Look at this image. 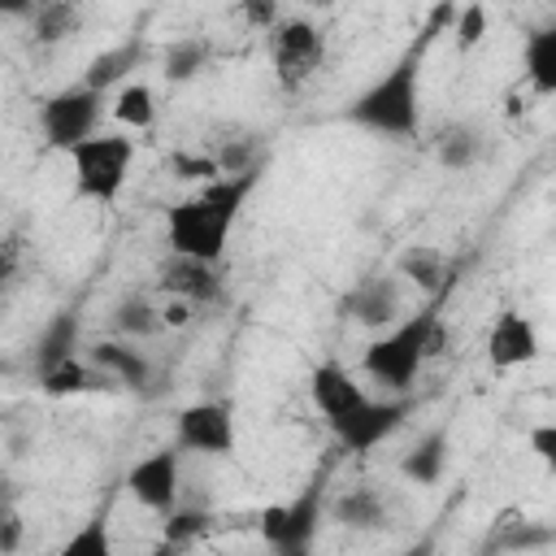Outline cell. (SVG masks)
<instances>
[{
	"label": "cell",
	"mask_w": 556,
	"mask_h": 556,
	"mask_svg": "<svg viewBox=\"0 0 556 556\" xmlns=\"http://www.w3.org/2000/svg\"><path fill=\"white\" fill-rule=\"evenodd\" d=\"M256 174H222L213 182H204L191 200L174 204L169 208V222H165V239L174 252H187V256H200V261H222L226 256V239L235 230V217L248 200V191L256 187Z\"/></svg>",
	"instance_id": "1"
},
{
	"label": "cell",
	"mask_w": 556,
	"mask_h": 556,
	"mask_svg": "<svg viewBox=\"0 0 556 556\" xmlns=\"http://www.w3.org/2000/svg\"><path fill=\"white\" fill-rule=\"evenodd\" d=\"M430 39H417L391 70H382L348 109L343 122L369 130V135H387V139H408L421 126V56H426Z\"/></svg>",
	"instance_id": "2"
},
{
	"label": "cell",
	"mask_w": 556,
	"mask_h": 556,
	"mask_svg": "<svg viewBox=\"0 0 556 556\" xmlns=\"http://www.w3.org/2000/svg\"><path fill=\"white\" fill-rule=\"evenodd\" d=\"M439 352H443V321H439L434 308H421L417 317L395 321L391 330H382V334L365 348L361 365H365V374H369L382 391L404 395V391L417 382L421 365H426L430 356H439Z\"/></svg>",
	"instance_id": "3"
},
{
	"label": "cell",
	"mask_w": 556,
	"mask_h": 556,
	"mask_svg": "<svg viewBox=\"0 0 556 556\" xmlns=\"http://www.w3.org/2000/svg\"><path fill=\"white\" fill-rule=\"evenodd\" d=\"M74 165V200H91V204H113L130 178V161H135V139L109 130V135H91L78 148L65 152Z\"/></svg>",
	"instance_id": "4"
},
{
	"label": "cell",
	"mask_w": 556,
	"mask_h": 556,
	"mask_svg": "<svg viewBox=\"0 0 556 556\" xmlns=\"http://www.w3.org/2000/svg\"><path fill=\"white\" fill-rule=\"evenodd\" d=\"M100 109H104V91H96V87H87V83L61 87L56 96H48V100L39 104V135H43V143L56 148V152L78 148L83 139L96 135Z\"/></svg>",
	"instance_id": "5"
},
{
	"label": "cell",
	"mask_w": 556,
	"mask_h": 556,
	"mask_svg": "<svg viewBox=\"0 0 556 556\" xmlns=\"http://www.w3.org/2000/svg\"><path fill=\"white\" fill-rule=\"evenodd\" d=\"M269 65L287 91L308 83L326 65V35L308 17H282L269 30Z\"/></svg>",
	"instance_id": "6"
},
{
	"label": "cell",
	"mask_w": 556,
	"mask_h": 556,
	"mask_svg": "<svg viewBox=\"0 0 556 556\" xmlns=\"http://www.w3.org/2000/svg\"><path fill=\"white\" fill-rule=\"evenodd\" d=\"M321 513H326V495H321V478H313L291 504H269L261 513V539L282 556H300L317 539Z\"/></svg>",
	"instance_id": "7"
},
{
	"label": "cell",
	"mask_w": 556,
	"mask_h": 556,
	"mask_svg": "<svg viewBox=\"0 0 556 556\" xmlns=\"http://www.w3.org/2000/svg\"><path fill=\"white\" fill-rule=\"evenodd\" d=\"M413 413V400L408 395H387V400H365L356 413H348L343 421H334L330 430H334V439L352 452V456H365V452H374L382 439H391L400 426H404V417Z\"/></svg>",
	"instance_id": "8"
},
{
	"label": "cell",
	"mask_w": 556,
	"mask_h": 556,
	"mask_svg": "<svg viewBox=\"0 0 556 556\" xmlns=\"http://www.w3.org/2000/svg\"><path fill=\"white\" fill-rule=\"evenodd\" d=\"M174 443L182 452H200V456H230L235 452V413L222 400H200L187 404L174 421Z\"/></svg>",
	"instance_id": "9"
},
{
	"label": "cell",
	"mask_w": 556,
	"mask_h": 556,
	"mask_svg": "<svg viewBox=\"0 0 556 556\" xmlns=\"http://www.w3.org/2000/svg\"><path fill=\"white\" fill-rule=\"evenodd\" d=\"M178 443L174 447H161V452H152V456H143V460H135L130 469H126V491H130V500L139 504V508H148V513H169V508H178V491H182V465H178Z\"/></svg>",
	"instance_id": "10"
},
{
	"label": "cell",
	"mask_w": 556,
	"mask_h": 556,
	"mask_svg": "<svg viewBox=\"0 0 556 556\" xmlns=\"http://www.w3.org/2000/svg\"><path fill=\"white\" fill-rule=\"evenodd\" d=\"M217 265H222V261H200V256L174 252L169 261H161L156 287H161L165 295L191 300L195 308H213V304H222V295H226V278H222Z\"/></svg>",
	"instance_id": "11"
},
{
	"label": "cell",
	"mask_w": 556,
	"mask_h": 556,
	"mask_svg": "<svg viewBox=\"0 0 556 556\" xmlns=\"http://www.w3.org/2000/svg\"><path fill=\"white\" fill-rule=\"evenodd\" d=\"M400 308H404V287H400V274H374V278H361L343 300H339V313L361 321L365 330H391L400 321Z\"/></svg>",
	"instance_id": "12"
},
{
	"label": "cell",
	"mask_w": 556,
	"mask_h": 556,
	"mask_svg": "<svg viewBox=\"0 0 556 556\" xmlns=\"http://www.w3.org/2000/svg\"><path fill=\"white\" fill-rule=\"evenodd\" d=\"M539 356V330L521 308H500L486 326V361L495 369H521Z\"/></svg>",
	"instance_id": "13"
},
{
	"label": "cell",
	"mask_w": 556,
	"mask_h": 556,
	"mask_svg": "<svg viewBox=\"0 0 556 556\" xmlns=\"http://www.w3.org/2000/svg\"><path fill=\"white\" fill-rule=\"evenodd\" d=\"M308 395H313V404H317V413L334 426V421H343L348 413H356L369 395L361 391V382L339 365V361H321L317 369H313V378H308Z\"/></svg>",
	"instance_id": "14"
},
{
	"label": "cell",
	"mask_w": 556,
	"mask_h": 556,
	"mask_svg": "<svg viewBox=\"0 0 556 556\" xmlns=\"http://www.w3.org/2000/svg\"><path fill=\"white\" fill-rule=\"evenodd\" d=\"M87 361H91V365H100V369H109L126 391H139V395H148V391H152L148 382H156L152 361H148L139 348L117 343V339H100L96 348H87Z\"/></svg>",
	"instance_id": "15"
},
{
	"label": "cell",
	"mask_w": 556,
	"mask_h": 556,
	"mask_svg": "<svg viewBox=\"0 0 556 556\" xmlns=\"http://www.w3.org/2000/svg\"><path fill=\"white\" fill-rule=\"evenodd\" d=\"M486 139L491 135L482 126H473V122H447L434 135V161L443 169H452V174H465V169H473L486 156V148H491Z\"/></svg>",
	"instance_id": "16"
},
{
	"label": "cell",
	"mask_w": 556,
	"mask_h": 556,
	"mask_svg": "<svg viewBox=\"0 0 556 556\" xmlns=\"http://www.w3.org/2000/svg\"><path fill=\"white\" fill-rule=\"evenodd\" d=\"M78 330H83V321H78L74 308L52 313V317L43 321L35 348H30V365H35V374H48V369H56L61 361H70V356L78 352Z\"/></svg>",
	"instance_id": "17"
},
{
	"label": "cell",
	"mask_w": 556,
	"mask_h": 556,
	"mask_svg": "<svg viewBox=\"0 0 556 556\" xmlns=\"http://www.w3.org/2000/svg\"><path fill=\"white\" fill-rule=\"evenodd\" d=\"M39 391L52 395V400H61V395H83V391H122V382H117L109 369L70 356V361H61L56 369L39 374Z\"/></svg>",
	"instance_id": "18"
},
{
	"label": "cell",
	"mask_w": 556,
	"mask_h": 556,
	"mask_svg": "<svg viewBox=\"0 0 556 556\" xmlns=\"http://www.w3.org/2000/svg\"><path fill=\"white\" fill-rule=\"evenodd\" d=\"M143 43L139 39H126V43H113V48H104V52H96L91 61H87V70H83V83L87 87H96V91H109V87H117V83H126L130 78V70H139L143 65Z\"/></svg>",
	"instance_id": "19"
},
{
	"label": "cell",
	"mask_w": 556,
	"mask_h": 556,
	"mask_svg": "<svg viewBox=\"0 0 556 556\" xmlns=\"http://www.w3.org/2000/svg\"><path fill=\"white\" fill-rule=\"evenodd\" d=\"M443 469H447V430H443V426L426 430V434L400 456V473H404L408 482H417V486H434V482L443 478Z\"/></svg>",
	"instance_id": "20"
},
{
	"label": "cell",
	"mask_w": 556,
	"mask_h": 556,
	"mask_svg": "<svg viewBox=\"0 0 556 556\" xmlns=\"http://www.w3.org/2000/svg\"><path fill=\"white\" fill-rule=\"evenodd\" d=\"M395 274L400 278H408L417 291H443L447 282H452V274H447V256L439 252V248H430V243H408L400 256H395Z\"/></svg>",
	"instance_id": "21"
},
{
	"label": "cell",
	"mask_w": 556,
	"mask_h": 556,
	"mask_svg": "<svg viewBox=\"0 0 556 556\" xmlns=\"http://www.w3.org/2000/svg\"><path fill=\"white\" fill-rule=\"evenodd\" d=\"M521 70H526V78H530L534 91L556 96V22H547V26H539V30L526 35V43H521Z\"/></svg>",
	"instance_id": "22"
},
{
	"label": "cell",
	"mask_w": 556,
	"mask_h": 556,
	"mask_svg": "<svg viewBox=\"0 0 556 556\" xmlns=\"http://www.w3.org/2000/svg\"><path fill=\"white\" fill-rule=\"evenodd\" d=\"M208 61H213V43L200 39V35H187V39L165 43V52H161V74H165L169 83H191L195 74L208 70Z\"/></svg>",
	"instance_id": "23"
},
{
	"label": "cell",
	"mask_w": 556,
	"mask_h": 556,
	"mask_svg": "<svg viewBox=\"0 0 556 556\" xmlns=\"http://www.w3.org/2000/svg\"><path fill=\"white\" fill-rule=\"evenodd\" d=\"M330 517H334L339 526H352V530H374V526L387 521V504H382L378 491L356 486V491H348V495H339V500L330 504Z\"/></svg>",
	"instance_id": "24"
},
{
	"label": "cell",
	"mask_w": 556,
	"mask_h": 556,
	"mask_svg": "<svg viewBox=\"0 0 556 556\" xmlns=\"http://www.w3.org/2000/svg\"><path fill=\"white\" fill-rule=\"evenodd\" d=\"M113 326H117L126 339H152L156 330H165V317H161V308H156L143 291H130L126 300H117Z\"/></svg>",
	"instance_id": "25"
},
{
	"label": "cell",
	"mask_w": 556,
	"mask_h": 556,
	"mask_svg": "<svg viewBox=\"0 0 556 556\" xmlns=\"http://www.w3.org/2000/svg\"><path fill=\"white\" fill-rule=\"evenodd\" d=\"M78 4L83 0H43L35 13H30V26H35V43H61L78 30Z\"/></svg>",
	"instance_id": "26"
},
{
	"label": "cell",
	"mask_w": 556,
	"mask_h": 556,
	"mask_svg": "<svg viewBox=\"0 0 556 556\" xmlns=\"http://www.w3.org/2000/svg\"><path fill=\"white\" fill-rule=\"evenodd\" d=\"M113 117L122 126H135V130H148L156 122V91L148 83H126L113 100Z\"/></svg>",
	"instance_id": "27"
},
{
	"label": "cell",
	"mask_w": 556,
	"mask_h": 556,
	"mask_svg": "<svg viewBox=\"0 0 556 556\" xmlns=\"http://www.w3.org/2000/svg\"><path fill=\"white\" fill-rule=\"evenodd\" d=\"M213 156H217L222 174H252V169H261V139H256V135L222 139Z\"/></svg>",
	"instance_id": "28"
},
{
	"label": "cell",
	"mask_w": 556,
	"mask_h": 556,
	"mask_svg": "<svg viewBox=\"0 0 556 556\" xmlns=\"http://www.w3.org/2000/svg\"><path fill=\"white\" fill-rule=\"evenodd\" d=\"M486 26H491V17H486V4H482V0H469V4H460V13H456V26H452L456 52H473V48L486 39Z\"/></svg>",
	"instance_id": "29"
},
{
	"label": "cell",
	"mask_w": 556,
	"mask_h": 556,
	"mask_svg": "<svg viewBox=\"0 0 556 556\" xmlns=\"http://www.w3.org/2000/svg\"><path fill=\"white\" fill-rule=\"evenodd\" d=\"M208 530V517L200 508H169L165 513V547H187Z\"/></svg>",
	"instance_id": "30"
},
{
	"label": "cell",
	"mask_w": 556,
	"mask_h": 556,
	"mask_svg": "<svg viewBox=\"0 0 556 556\" xmlns=\"http://www.w3.org/2000/svg\"><path fill=\"white\" fill-rule=\"evenodd\" d=\"M113 552V543H109V530H104V521H87L78 534H70L65 539V547H61V556H109Z\"/></svg>",
	"instance_id": "31"
},
{
	"label": "cell",
	"mask_w": 556,
	"mask_h": 556,
	"mask_svg": "<svg viewBox=\"0 0 556 556\" xmlns=\"http://www.w3.org/2000/svg\"><path fill=\"white\" fill-rule=\"evenodd\" d=\"M526 443H530V452H534V460L556 478V421H539V426H530V434H526Z\"/></svg>",
	"instance_id": "32"
},
{
	"label": "cell",
	"mask_w": 556,
	"mask_h": 556,
	"mask_svg": "<svg viewBox=\"0 0 556 556\" xmlns=\"http://www.w3.org/2000/svg\"><path fill=\"white\" fill-rule=\"evenodd\" d=\"M174 174L213 182V178H222V165H217V156H174Z\"/></svg>",
	"instance_id": "33"
},
{
	"label": "cell",
	"mask_w": 556,
	"mask_h": 556,
	"mask_svg": "<svg viewBox=\"0 0 556 556\" xmlns=\"http://www.w3.org/2000/svg\"><path fill=\"white\" fill-rule=\"evenodd\" d=\"M195 304L191 300H182V295H165V304H161V317H165V330H182V326H191L195 321Z\"/></svg>",
	"instance_id": "34"
},
{
	"label": "cell",
	"mask_w": 556,
	"mask_h": 556,
	"mask_svg": "<svg viewBox=\"0 0 556 556\" xmlns=\"http://www.w3.org/2000/svg\"><path fill=\"white\" fill-rule=\"evenodd\" d=\"M243 17H248L252 26L274 30V26H278V0H243Z\"/></svg>",
	"instance_id": "35"
},
{
	"label": "cell",
	"mask_w": 556,
	"mask_h": 556,
	"mask_svg": "<svg viewBox=\"0 0 556 556\" xmlns=\"http://www.w3.org/2000/svg\"><path fill=\"white\" fill-rule=\"evenodd\" d=\"M17 543H22V521H17V513H4V521H0V556H13Z\"/></svg>",
	"instance_id": "36"
},
{
	"label": "cell",
	"mask_w": 556,
	"mask_h": 556,
	"mask_svg": "<svg viewBox=\"0 0 556 556\" xmlns=\"http://www.w3.org/2000/svg\"><path fill=\"white\" fill-rule=\"evenodd\" d=\"M39 4H43V0H0V9H4L9 17H30Z\"/></svg>",
	"instance_id": "37"
},
{
	"label": "cell",
	"mask_w": 556,
	"mask_h": 556,
	"mask_svg": "<svg viewBox=\"0 0 556 556\" xmlns=\"http://www.w3.org/2000/svg\"><path fill=\"white\" fill-rule=\"evenodd\" d=\"M308 4H326V0H308Z\"/></svg>",
	"instance_id": "38"
}]
</instances>
